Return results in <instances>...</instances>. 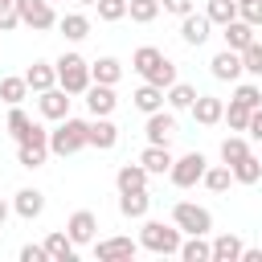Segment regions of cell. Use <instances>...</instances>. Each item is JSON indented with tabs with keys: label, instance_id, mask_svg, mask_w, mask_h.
<instances>
[{
	"label": "cell",
	"instance_id": "cell-1",
	"mask_svg": "<svg viewBox=\"0 0 262 262\" xmlns=\"http://www.w3.org/2000/svg\"><path fill=\"white\" fill-rule=\"evenodd\" d=\"M82 147H90V123H86V119L66 115V119L49 131V151L66 160V156H78Z\"/></svg>",
	"mask_w": 262,
	"mask_h": 262
},
{
	"label": "cell",
	"instance_id": "cell-2",
	"mask_svg": "<svg viewBox=\"0 0 262 262\" xmlns=\"http://www.w3.org/2000/svg\"><path fill=\"white\" fill-rule=\"evenodd\" d=\"M139 246L151 254H180V225L176 221H143Z\"/></svg>",
	"mask_w": 262,
	"mask_h": 262
},
{
	"label": "cell",
	"instance_id": "cell-3",
	"mask_svg": "<svg viewBox=\"0 0 262 262\" xmlns=\"http://www.w3.org/2000/svg\"><path fill=\"white\" fill-rule=\"evenodd\" d=\"M53 66H57V86L70 90V94H86V86L94 82L90 78V61L82 53H61Z\"/></svg>",
	"mask_w": 262,
	"mask_h": 262
},
{
	"label": "cell",
	"instance_id": "cell-4",
	"mask_svg": "<svg viewBox=\"0 0 262 262\" xmlns=\"http://www.w3.org/2000/svg\"><path fill=\"white\" fill-rule=\"evenodd\" d=\"M172 221L180 225V233H213V213L205 205H192V201H176L172 205Z\"/></svg>",
	"mask_w": 262,
	"mask_h": 262
},
{
	"label": "cell",
	"instance_id": "cell-5",
	"mask_svg": "<svg viewBox=\"0 0 262 262\" xmlns=\"http://www.w3.org/2000/svg\"><path fill=\"white\" fill-rule=\"evenodd\" d=\"M205 168H209V160H205L201 151H184L180 160H172V172H168V180H172L176 188H192V184H201Z\"/></svg>",
	"mask_w": 262,
	"mask_h": 262
},
{
	"label": "cell",
	"instance_id": "cell-6",
	"mask_svg": "<svg viewBox=\"0 0 262 262\" xmlns=\"http://www.w3.org/2000/svg\"><path fill=\"white\" fill-rule=\"evenodd\" d=\"M16 12H20V25H29L33 33H45L57 25V12L49 0H16Z\"/></svg>",
	"mask_w": 262,
	"mask_h": 262
},
{
	"label": "cell",
	"instance_id": "cell-7",
	"mask_svg": "<svg viewBox=\"0 0 262 262\" xmlns=\"http://www.w3.org/2000/svg\"><path fill=\"white\" fill-rule=\"evenodd\" d=\"M209 74H213L217 82H237V78L246 74V66H242V53H237V49H221V53H213V61H209Z\"/></svg>",
	"mask_w": 262,
	"mask_h": 262
},
{
	"label": "cell",
	"instance_id": "cell-8",
	"mask_svg": "<svg viewBox=\"0 0 262 262\" xmlns=\"http://www.w3.org/2000/svg\"><path fill=\"white\" fill-rule=\"evenodd\" d=\"M37 106H41V115H45V119L61 123V119L70 115V90H61V86H49V90H41V94H37Z\"/></svg>",
	"mask_w": 262,
	"mask_h": 262
},
{
	"label": "cell",
	"instance_id": "cell-9",
	"mask_svg": "<svg viewBox=\"0 0 262 262\" xmlns=\"http://www.w3.org/2000/svg\"><path fill=\"white\" fill-rule=\"evenodd\" d=\"M143 131H147V143H172V135H176V115L172 111H151L147 115V123H143Z\"/></svg>",
	"mask_w": 262,
	"mask_h": 262
},
{
	"label": "cell",
	"instance_id": "cell-10",
	"mask_svg": "<svg viewBox=\"0 0 262 262\" xmlns=\"http://www.w3.org/2000/svg\"><path fill=\"white\" fill-rule=\"evenodd\" d=\"M66 233L74 237V246H90V242H94V233H98V217H94L90 209H78V213H70Z\"/></svg>",
	"mask_w": 262,
	"mask_h": 262
},
{
	"label": "cell",
	"instance_id": "cell-11",
	"mask_svg": "<svg viewBox=\"0 0 262 262\" xmlns=\"http://www.w3.org/2000/svg\"><path fill=\"white\" fill-rule=\"evenodd\" d=\"M12 213H16L20 221H37V217L45 213V192H41V188H20V192L12 196Z\"/></svg>",
	"mask_w": 262,
	"mask_h": 262
},
{
	"label": "cell",
	"instance_id": "cell-12",
	"mask_svg": "<svg viewBox=\"0 0 262 262\" xmlns=\"http://www.w3.org/2000/svg\"><path fill=\"white\" fill-rule=\"evenodd\" d=\"M135 254H139V242H131V237L94 242V258H98V262H119V258H135Z\"/></svg>",
	"mask_w": 262,
	"mask_h": 262
},
{
	"label": "cell",
	"instance_id": "cell-13",
	"mask_svg": "<svg viewBox=\"0 0 262 262\" xmlns=\"http://www.w3.org/2000/svg\"><path fill=\"white\" fill-rule=\"evenodd\" d=\"M209 29H213V20H209L205 12L180 16V41H184V45H205V41H209Z\"/></svg>",
	"mask_w": 262,
	"mask_h": 262
},
{
	"label": "cell",
	"instance_id": "cell-14",
	"mask_svg": "<svg viewBox=\"0 0 262 262\" xmlns=\"http://www.w3.org/2000/svg\"><path fill=\"white\" fill-rule=\"evenodd\" d=\"M86 106H90V115H111V111L119 106L115 86H106V82H90V86H86Z\"/></svg>",
	"mask_w": 262,
	"mask_h": 262
},
{
	"label": "cell",
	"instance_id": "cell-15",
	"mask_svg": "<svg viewBox=\"0 0 262 262\" xmlns=\"http://www.w3.org/2000/svg\"><path fill=\"white\" fill-rule=\"evenodd\" d=\"M192 119H196L201 127H217V123L225 119V102L213 98V94H196V102H192Z\"/></svg>",
	"mask_w": 262,
	"mask_h": 262
},
{
	"label": "cell",
	"instance_id": "cell-16",
	"mask_svg": "<svg viewBox=\"0 0 262 262\" xmlns=\"http://www.w3.org/2000/svg\"><path fill=\"white\" fill-rule=\"evenodd\" d=\"M115 143H119V127L111 123V115H94V119H90V147L111 151Z\"/></svg>",
	"mask_w": 262,
	"mask_h": 262
},
{
	"label": "cell",
	"instance_id": "cell-17",
	"mask_svg": "<svg viewBox=\"0 0 262 262\" xmlns=\"http://www.w3.org/2000/svg\"><path fill=\"white\" fill-rule=\"evenodd\" d=\"M139 164H143L151 176H168V172H172V151H168L164 143H147V147L139 151Z\"/></svg>",
	"mask_w": 262,
	"mask_h": 262
},
{
	"label": "cell",
	"instance_id": "cell-18",
	"mask_svg": "<svg viewBox=\"0 0 262 262\" xmlns=\"http://www.w3.org/2000/svg\"><path fill=\"white\" fill-rule=\"evenodd\" d=\"M147 209H151V192H147V188H131V192H119V213H123V217L139 221V217H147Z\"/></svg>",
	"mask_w": 262,
	"mask_h": 262
},
{
	"label": "cell",
	"instance_id": "cell-19",
	"mask_svg": "<svg viewBox=\"0 0 262 262\" xmlns=\"http://www.w3.org/2000/svg\"><path fill=\"white\" fill-rule=\"evenodd\" d=\"M25 82H29V90H49V86H57V66L53 61H33L29 70H25Z\"/></svg>",
	"mask_w": 262,
	"mask_h": 262
},
{
	"label": "cell",
	"instance_id": "cell-20",
	"mask_svg": "<svg viewBox=\"0 0 262 262\" xmlns=\"http://www.w3.org/2000/svg\"><path fill=\"white\" fill-rule=\"evenodd\" d=\"M57 29H61L66 41H86L90 37V16L86 12H66V16H57Z\"/></svg>",
	"mask_w": 262,
	"mask_h": 262
},
{
	"label": "cell",
	"instance_id": "cell-21",
	"mask_svg": "<svg viewBox=\"0 0 262 262\" xmlns=\"http://www.w3.org/2000/svg\"><path fill=\"white\" fill-rule=\"evenodd\" d=\"M221 37H225V49H237V53H242V49L254 41V25H246V20L237 16V20L221 25Z\"/></svg>",
	"mask_w": 262,
	"mask_h": 262
},
{
	"label": "cell",
	"instance_id": "cell-22",
	"mask_svg": "<svg viewBox=\"0 0 262 262\" xmlns=\"http://www.w3.org/2000/svg\"><path fill=\"white\" fill-rule=\"evenodd\" d=\"M164 98H168V90H164V86H151V82H143V86L131 94V102H135L143 115H151V111H164Z\"/></svg>",
	"mask_w": 262,
	"mask_h": 262
},
{
	"label": "cell",
	"instance_id": "cell-23",
	"mask_svg": "<svg viewBox=\"0 0 262 262\" xmlns=\"http://www.w3.org/2000/svg\"><path fill=\"white\" fill-rule=\"evenodd\" d=\"M147 180H151V172H147L143 164H123V168L115 172V184H119V192H131V188H147Z\"/></svg>",
	"mask_w": 262,
	"mask_h": 262
},
{
	"label": "cell",
	"instance_id": "cell-24",
	"mask_svg": "<svg viewBox=\"0 0 262 262\" xmlns=\"http://www.w3.org/2000/svg\"><path fill=\"white\" fill-rule=\"evenodd\" d=\"M242 237L237 233H217L213 237V262H242Z\"/></svg>",
	"mask_w": 262,
	"mask_h": 262
},
{
	"label": "cell",
	"instance_id": "cell-25",
	"mask_svg": "<svg viewBox=\"0 0 262 262\" xmlns=\"http://www.w3.org/2000/svg\"><path fill=\"white\" fill-rule=\"evenodd\" d=\"M180 258L184 262H213V242H205V233H188V242H180Z\"/></svg>",
	"mask_w": 262,
	"mask_h": 262
},
{
	"label": "cell",
	"instance_id": "cell-26",
	"mask_svg": "<svg viewBox=\"0 0 262 262\" xmlns=\"http://www.w3.org/2000/svg\"><path fill=\"white\" fill-rule=\"evenodd\" d=\"M45 250H49V262H74V250H78V246H74V237H70V233H61V229H57V233H49V237H45Z\"/></svg>",
	"mask_w": 262,
	"mask_h": 262
},
{
	"label": "cell",
	"instance_id": "cell-27",
	"mask_svg": "<svg viewBox=\"0 0 262 262\" xmlns=\"http://www.w3.org/2000/svg\"><path fill=\"white\" fill-rule=\"evenodd\" d=\"M160 61H164V49H156V45H139V49L131 53V70H135V74H143V78H147Z\"/></svg>",
	"mask_w": 262,
	"mask_h": 262
},
{
	"label": "cell",
	"instance_id": "cell-28",
	"mask_svg": "<svg viewBox=\"0 0 262 262\" xmlns=\"http://www.w3.org/2000/svg\"><path fill=\"white\" fill-rule=\"evenodd\" d=\"M90 78L115 86V82L123 78V61H119V57H98V61H90Z\"/></svg>",
	"mask_w": 262,
	"mask_h": 262
},
{
	"label": "cell",
	"instance_id": "cell-29",
	"mask_svg": "<svg viewBox=\"0 0 262 262\" xmlns=\"http://www.w3.org/2000/svg\"><path fill=\"white\" fill-rule=\"evenodd\" d=\"M25 94H29L25 74H8V78H0V98H4L8 106H20V102H25Z\"/></svg>",
	"mask_w": 262,
	"mask_h": 262
},
{
	"label": "cell",
	"instance_id": "cell-30",
	"mask_svg": "<svg viewBox=\"0 0 262 262\" xmlns=\"http://www.w3.org/2000/svg\"><path fill=\"white\" fill-rule=\"evenodd\" d=\"M229 168H233V180H237V184H258V180H262V160H258L254 151L242 156V160L229 164Z\"/></svg>",
	"mask_w": 262,
	"mask_h": 262
},
{
	"label": "cell",
	"instance_id": "cell-31",
	"mask_svg": "<svg viewBox=\"0 0 262 262\" xmlns=\"http://www.w3.org/2000/svg\"><path fill=\"white\" fill-rule=\"evenodd\" d=\"M192 102H196V86H188V82H172L168 86V106L172 111H192Z\"/></svg>",
	"mask_w": 262,
	"mask_h": 262
},
{
	"label": "cell",
	"instance_id": "cell-32",
	"mask_svg": "<svg viewBox=\"0 0 262 262\" xmlns=\"http://www.w3.org/2000/svg\"><path fill=\"white\" fill-rule=\"evenodd\" d=\"M201 184H205L209 192H225V188L233 184V168H229V164H217V168H205V176H201Z\"/></svg>",
	"mask_w": 262,
	"mask_h": 262
},
{
	"label": "cell",
	"instance_id": "cell-33",
	"mask_svg": "<svg viewBox=\"0 0 262 262\" xmlns=\"http://www.w3.org/2000/svg\"><path fill=\"white\" fill-rule=\"evenodd\" d=\"M127 16L135 25H151L160 16V0H127Z\"/></svg>",
	"mask_w": 262,
	"mask_h": 262
},
{
	"label": "cell",
	"instance_id": "cell-34",
	"mask_svg": "<svg viewBox=\"0 0 262 262\" xmlns=\"http://www.w3.org/2000/svg\"><path fill=\"white\" fill-rule=\"evenodd\" d=\"M205 16L213 25H229V20H237V0H209L205 4Z\"/></svg>",
	"mask_w": 262,
	"mask_h": 262
},
{
	"label": "cell",
	"instance_id": "cell-35",
	"mask_svg": "<svg viewBox=\"0 0 262 262\" xmlns=\"http://www.w3.org/2000/svg\"><path fill=\"white\" fill-rule=\"evenodd\" d=\"M242 156H250V139L246 135H225L221 139V160L225 164H237Z\"/></svg>",
	"mask_w": 262,
	"mask_h": 262
},
{
	"label": "cell",
	"instance_id": "cell-36",
	"mask_svg": "<svg viewBox=\"0 0 262 262\" xmlns=\"http://www.w3.org/2000/svg\"><path fill=\"white\" fill-rule=\"evenodd\" d=\"M49 156V147H37V143H16V164L20 168H41Z\"/></svg>",
	"mask_w": 262,
	"mask_h": 262
},
{
	"label": "cell",
	"instance_id": "cell-37",
	"mask_svg": "<svg viewBox=\"0 0 262 262\" xmlns=\"http://www.w3.org/2000/svg\"><path fill=\"white\" fill-rule=\"evenodd\" d=\"M221 123H229V131H246L250 127V106H242V102H233L229 98V106H225V119Z\"/></svg>",
	"mask_w": 262,
	"mask_h": 262
},
{
	"label": "cell",
	"instance_id": "cell-38",
	"mask_svg": "<svg viewBox=\"0 0 262 262\" xmlns=\"http://www.w3.org/2000/svg\"><path fill=\"white\" fill-rule=\"evenodd\" d=\"M29 131H33V119H29V115H25L20 106H12V111H8V135H12L16 143H20V139H25Z\"/></svg>",
	"mask_w": 262,
	"mask_h": 262
},
{
	"label": "cell",
	"instance_id": "cell-39",
	"mask_svg": "<svg viewBox=\"0 0 262 262\" xmlns=\"http://www.w3.org/2000/svg\"><path fill=\"white\" fill-rule=\"evenodd\" d=\"M242 66H246V74L262 78V41H258V37H254V41L242 49Z\"/></svg>",
	"mask_w": 262,
	"mask_h": 262
},
{
	"label": "cell",
	"instance_id": "cell-40",
	"mask_svg": "<svg viewBox=\"0 0 262 262\" xmlns=\"http://www.w3.org/2000/svg\"><path fill=\"white\" fill-rule=\"evenodd\" d=\"M233 102H242V106H250V111H254V106H262V90H258L254 82H242V86L233 90Z\"/></svg>",
	"mask_w": 262,
	"mask_h": 262
},
{
	"label": "cell",
	"instance_id": "cell-41",
	"mask_svg": "<svg viewBox=\"0 0 262 262\" xmlns=\"http://www.w3.org/2000/svg\"><path fill=\"white\" fill-rule=\"evenodd\" d=\"M94 8H98L102 20H123V16H127V0H98Z\"/></svg>",
	"mask_w": 262,
	"mask_h": 262
},
{
	"label": "cell",
	"instance_id": "cell-42",
	"mask_svg": "<svg viewBox=\"0 0 262 262\" xmlns=\"http://www.w3.org/2000/svg\"><path fill=\"white\" fill-rule=\"evenodd\" d=\"M237 16L246 20V25H262V0H250V4H237Z\"/></svg>",
	"mask_w": 262,
	"mask_h": 262
},
{
	"label": "cell",
	"instance_id": "cell-43",
	"mask_svg": "<svg viewBox=\"0 0 262 262\" xmlns=\"http://www.w3.org/2000/svg\"><path fill=\"white\" fill-rule=\"evenodd\" d=\"M20 25V12H16V4H0V33H12Z\"/></svg>",
	"mask_w": 262,
	"mask_h": 262
},
{
	"label": "cell",
	"instance_id": "cell-44",
	"mask_svg": "<svg viewBox=\"0 0 262 262\" xmlns=\"http://www.w3.org/2000/svg\"><path fill=\"white\" fill-rule=\"evenodd\" d=\"M20 262H49L45 242H41V246H20Z\"/></svg>",
	"mask_w": 262,
	"mask_h": 262
},
{
	"label": "cell",
	"instance_id": "cell-45",
	"mask_svg": "<svg viewBox=\"0 0 262 262\" xmlns=\"http://www.w3.org/2000/svg\"><path fill=\"white\" fill-rule=\"evenodd\" d=\"M160 8L172 12V16H188L192 12V0H160Z\"/></svg>",
	"mask_w": 262,
	"mask_h": 262
},
{
	"label": "cell",
	"instance_id": "cell-46",
	"mask_svg": "<svg viewBox=\"0 0 262 262\" xmlns=\"http://www.w3.org/2000/svg\"><path fill=\"white\" fill-rule=\"evenodd\" d=\"M246 135L262 143V106H254V111H250V127H246Z\"/></svg>",
	"mask_w": 262,
	"mask_h": 262
},
{
	"label": "cell",
	"instance_id": "cell-47",
	"mask_svg": "<svg viewBox=\"0 0 262 262\" xmlns=\"http://www.w3.org/2000/svg\"><path fill=\"white\" fill-rule=\"evenodd\" d=\"M242 262H262V250H250V246H246V250H242Z\"/></svg>",
	"mask_w": 262,
	"mask_h": 262
},
{
	"label": "cell",
	"instance_id": "cell-48",
	"mask_svg": "<svg viewBox=\"0 0 262 262\" xmlns=\"http://www.w3.org/2000/svg\"><path fill=\"white\" fill-rule=\"evenodd\" d=\"M8 213H12V205H8L4 196H0V229H4V221H8Z\"/></svg>",
	"mask_w": 262,
	"mask_h": 262
},
{
	"label": "cell",
	"instance_id": "cell-49",
	"mask_svg": "<svg viewBox=\"0 0 262 262\" xmlns=\"http://www.w3.org/2000/svg\"><path fill=\"white\" fill-rule=\"evenodd\" d=\"M78 4H98V0H78Z\"/></svg>",
	"mask_w": 262,
	"mask_h": 262
},
{
	"label": "cell",
	"instance_id": "cell-50",
	"mask_svg": "<svg viewBox=\"0 0 262 262\" xmlns=\"http://www.w3.org/2000/svg\"><path fill=\"white\" fill-rule=\"evenodd\" d=\"M0 4H16V0H0Z\"/></svg>",
	"mask_w": 262,
	"mask_h": 262
},
{
	"label": "cell",
	"instance_id": "cell-51",
	"mask_svg": "<svg viewBox=\"0 0 262 262\" xmlns=\"http://www.w3.org/2000/svg\"><path fill=\"white\" fill-rule=\"evenodd\" d=\"M237 4H250V0H237Z\"/></svg>",
	"mask_w": 262,
	"mask_h": 262
},
{
	"label": "cell",
	"instance_id": "cell-52",
	"mask_svg": "<svg viewBox=\"0 0 262 262\" xmlns=\"http://www.w3.org/2000/svg\"><path fill=\"white\" fill-rule=\"evenodd\" d=\"M49 4H53V0H49Z\"/></svg>",
	"mask_w": 262,
	"mask_h": 262
}]
</instances>
